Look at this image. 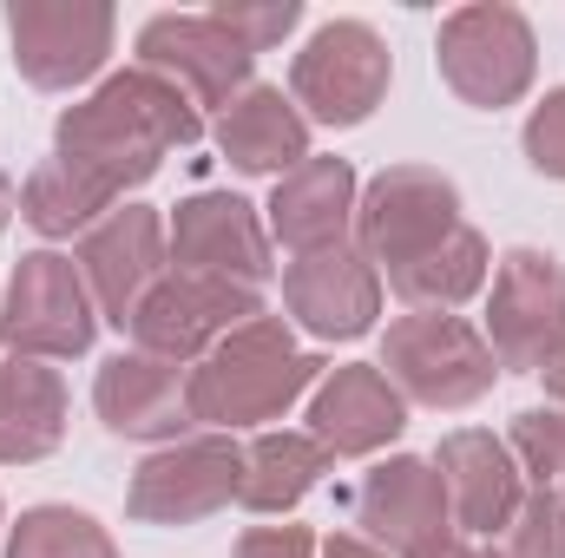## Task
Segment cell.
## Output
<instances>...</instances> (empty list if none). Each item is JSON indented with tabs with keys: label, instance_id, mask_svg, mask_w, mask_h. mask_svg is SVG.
<instances>
[{
	"label": "cell",
	"instance_id": "obj_1",
	"mask_svg": "<svg viewBox=\"0 0 565 558\" xmlns=\"http://www.w3.org/2000/svg\"><path fill=\"white\" fill-rule=\"evenodd\" d=\"M198 139H204V112L171 79L126 66V73L99 79V93H86L79 106L60 112L53 158L79 178H93L106 197H126L145 178H158V164L171 151H191Z\"/></svg>",
	"mask_w": 565,
	"mask_h": 558
},
{
	"label": "cell",
	"instance_id": "obj_2",
	"mask_svg": "<svg viewBox=\"0 0 565 558\" xmlns=\"http://www.w3.org/2000/svg\"><path fill=\"white\" fill-rule=\"evenodd\" d=\"M316 382H322V355L296 348L289 322L257 315V322L231 329L184 375V401H191V427L237 433V427H264V420L289 415Z\"/></svg>",
	"mask_w": 565,
	"mask_h": 558
},
{
	"label": "cell",
	"instance_id": "obj_3",
	"mask_svg": "<svg viewBox=\"0 0 565 558\" xmlns=\"http://www.w3.org/2000/svg\"><path fill=\"white\" fill-rule=\"evenodd\" d=\"M434 66L447 79L454 99L480 106V112H500V106H520L533 73H540V40H533V20L507 0H473V7H454L440 20V40H434Z\"/></svg>",
	"mask_w": 565,
	"mask_h": 558
},
{
	"label": "cell",
	"instance_id": "obj_4",
	"mask_svg": "<svg viewBox=\"0 0 565 558\" xmlns=\"http://www.w3.org/2000/svg\"><path fill=\"white\" fill-rule=\"evenodd\" d=\"M375 368L402 388V401H422V408H473L500 375L487 335L454 309H415L388 322Z\"/></svg>",
	"mask_w": 565,
	"mask_h": 558
},
{
	"label": "cell",
	"instance_id": "obj_5",
	"mask_svg": "<svg viewBox=\"0 0 565 558\" xmlns=\"http://www.w3.org/2000/svg\"><path fill=\"white\" fill-rule=\"evenodd\" d=\"M388 79H395V60L369 20H322L289 60V99L329 132L362 126L388 99Z\"/></svg>",
	"mask_w": 565,
	"mask_h": 558
},
{
	"label": "cell",
	"instance_id": "obj_6",
	"mask_svg": "<svg viewBox=\"0 0 565 558\" xmlns=\"http://www.w3.org/2000/svg\"><path fill=\"white\" fill-rule=\"evenodd\" d=\"M257 315H264V296L244 289V282L198 277V270H164L145 289V302L132 309L126 335H132L139 355H158L171 368H198L231 329H244Z\"/></svg>",
	"mask_w": 565,
	"mask_h": 558
},
{
	"label": "cell",
	"instance_id": "obj_7",
	"mask_svg": "<svg viewBox=\"0 0 565 558\" xmlns=\"http://www.w3.org/2000/svg\"><path fill=\"white\" fill-rule=\"evenodd\" d=\"M93 335H99V309H93V289H86L73 257L33 250L13 264L7 296H0V348L7 355L73 362L93 348Z\"/></svg>",
	"mask_w": 565,
	"mask_h": 558
},
{
	"label": "cell",
	"instance_id": "obj_8",
	"mask_svg": "<svg viewBox=\"0 0 565 558\" xmlns=\"http://www.w3.org/2000/svg\"><path fill=\"white\" fill-rule=\"evenodd\" d=\"M460 230V184L434 164H388L355 197V250L375 270H408Z\"/></svg>",
	"mask_w": 565,
	"mask_h": 558
},
{
	"label": "cell",
	"instance_id": "obj_9",
	"mask_svg": "<svg viewBox=\"0 0 565 558\" xmlns=\"http://www.w3.org/2000/svg\"><path fill=\"white\" fill-rule=\"evenodd\" d=\"M487 348L513 375H540L565 348V264L520 244L493 264V296H487Z\"/></svg>",
	"mask_w": 565,
	"mask_h": 558
},
{
	"label": "cell",
	"instance_id": "obj_10",
	"mask_svg": "<svg viewBox=\"0 0 565 558\" xmlns=\"http://www.w3.org/2000/svg\"><path fill=\"white\" fill-rule=\"evenodd\" d=\"M244 486V447L231 433H191L158 453H145L126 493V513L139 526H198L224 513Z\"/></svg>",
	"mask_w": 565,
	"mask_h": 558
},
{
	"label": "cell",
	"instance_id": "obj_11",
	"mask_svg": "<svg viewBox=\"0 0 565 558\" xmlns=\"http://www.w3.org/2000/svg\"><path fill=\"white\" fill-rule=\"evenodd\" d=\"M7 40H13V66L40 93H73L113 60L119 13L106 0H13Z\"/></svg>",
	"mask_w": 565,
	"mask_h": 558
},
{
	"label": "cell",
	"instance_id": "obj_12",
	"mask_svg": "<svg viewBox=\"0 0 565 558\" xmlns=\"http://www.w3.org/2000/svg\"><path fill=\"white\" fill-rule=\"evenodd\" d=\"M145 73L171 79L191 106H231L237 93H250V66L257 53L217 20V13H151L132 40Z\"/></svg>",
	"mask_w": 565,
	"mask_h": 558
},
{
	"label": "cell",
	"instance_id": "obj_13",
	"mask_svg": "<svg viewBox=\"0 0 565 558\" xmlns=\"http://www.w3.org/2000/svg\"><path fill=\"white\" fill-rule=\"evenodd\" d=\"M355 526L375 552L388 558H447L454 546V513H447V486L434 473V460L395 453L375 473H362L355 486Z\"/></svg>",
	"mask_w": 565,
	"mask_h": 558
},
{
	"label": "cell",
	"instance_id": "obj_14",
	"mask_svg": "<svg viewBox=\"0 0 565 558\" xmlns=\"http://www.w3.org/2000/svg\"><path fill=\"white\" fill-rule=\"evenodd\" d=\"M73 264H79V277H86V289H93L99 322L126 329L132 309L145 302V289L164 277V264H171L164 217H158L151 204H119V211H106V217L79 237Z\"/></svg>",
	"mask_w": 565,
	"mask_h": 558
},
{
	"label": "cell",
	"instance_id": "obj_15",
	"mask_svg": "<svg viewBox=\"0 0 565 558\" xmlns=\"http://www.w3.org/2000/svg\"><path fill=\"white\" fill-rule=\"evenodd\" d=\"M282 309L316 342H355L382 315V270L355 244L289 257L282 264Z\"/></svg>",
	"mask_w": 565,
	"mask_h": 558
},
{
	"label": "cell",
	"instance_id": "obj_16",
	"mask_svg": "<svg viewBox=\"0 0 565 558\" xmlns=\"http://www.w3.org/2000/svg\"><path fill=\"white\" fill-rule=\"evenodd\" d=\"M171 237V264L198 270V277H224L244 289H264L270 277V230L257 217V204L231 197V191H198L171 211L164 224Z\"/></svg>",
	"mask_w": 565,
	"mask_h": 558
},
{
	"label": "cell",
	"instance_id": "obj_17",
	"mask_svg": "<svg viewBox=\"0 0 565 558\" xmlns=\"http://www.w3.org/2000/svg\"><path fill=\"white\" fill-rule=\"evenodd\" d=\"M434 473L447 486V513H454V533H507L513 513L526 506V473L513 460V447L487 427H454L434 453Z\"/></svg>",
	"mask_w": 565,
	"mask_h": 558
},
{
	"label": "cell",
	"instance_id": "obj_18",
	"mask_svg": "<svg viewBox=\"0 0 565 558\" xmlns=\"http://www.w3.org/2000/svg\"><path fill=\"white\" fill-rule=\"evenodd\" d=\"M402 427H408V401L375 362L329 368L316 382V395H309V433L329 447V460H369Z\"/></svg>",
	"mask_w": 565,
	"mask_h": 558
},
{
	"label": "cell",
	"instance_id": "obj_19",
	"mask_svg": "<svg viewBox=\"0 0 565 558\" xmlns=\"http://www.w3.org/2000/svg\"><path fill=\"white\" fill-rule=\"evenodd\" d=\"M355 197H362L355 164H349V158H316V151H309L289 178H277L264 230H270V244H282L289 257L335 250V244H349V230H355Z\"/></svg>",
	"mask_w": 565,
	"mask_h": 558
},
{
	"label": "cell",
	"instance_id": "obj_20",
	"mask_svg": "<svg viewBox=\"0 0 565 558\" xmlns=\"http://www.w3.org/2000/svg\"><path fill=\"white\" fill-rule=\"evenodd\" d=\"M93 408L106 420V433H119V440H151V447H171V440H184V427H191L184 375H178L171 362H158V355H139V348H126V355H113V362L99 368Z\"/></svg>",
	"mask_w": 565,
	"mask_h": 558
},
{
	"label": "cell",
	"instance_id": "obj_21",
	"mask_svg": "<svg viewBox=\"0 0 565 558\" xmlns=\"http://www.w3.org/2000/svg\"><path fill=\"white\" fill-rule=\"evenodd\" d=\"M217 151L231 158V171L244 178H289L309 158V119L296 112V99L282 86H250L224 106L217 119Z\"/></svg>",
	"mask_w": 565,
	"mask_h": 558
},
{
	"label": "cell",
	"instance_id": "obj_22",
	"mask_svg": "<svg viewBox=\"0 0 565 558\" xmlns=\"http://www.w3.org/2000/svg\"><path fill=\"white\" fill-rule=\"evenodd\" d=\"M66 440V382L46 362H0V466H33Z\"/></svg>",
	"mask_w": 565,
	"mask_h": 558
},
{
	"label": "cell",
	"instance_id": "obj_23",
	"mask_svg": "<svg viewBox=\"0 0 565 558\" xmlns=\"http://www.w3.org/2000/svg\"><path fill=\"white\" fill-rule=\"evenodd\" d=\"M329 473V447L316 433H296V427H264L250 447H244V486H237V506L250 513H289L302 506Z\"/></svg>",
	"mask_w": 565,
	"mask_h": 558
},
{
	"label": "cell",
	"instance_id": "obj_24",
	"mask_svg": "<svg viewBox=\"0 0 565 558\" xmlns=\"http://www.w3.org/2000/svg\"><path fill=\"white\" fill-rule=\"evenodd\" d=\"M493 277V257H487V237L480 230H454L447 244H434L427 257H415L408 270H395V296L415 302V309H460L467 296H480Z\"/></svg>",
	"mask_w": 565,
	"mask_h": 558
},
{
	"label": "cell",
	"instance_id": "obj_25",
	"mask_svg": "<svg viewBox=\"0 0 565 558\" xmlns=\"http://www.w3.org/2000/svg\"><path fill=\"white\" fill-rule=\"evenodd\" d=\"M106 211H119V197H106L93 178H79V171H66L60 158H46V164H33V178L20 184V217L40 230V237H86Z\"/></svg>",
	"mask_w": 565,
	"mask_h": 558
},
{
	"label": "cell",
	"instance_id": "obj_26",
	"mask_svg": "<svg viewBox=\"0 0 565 558\" xmlns=\"http://www.w3.org/2000/svg\"><path fill=\"white\" fill-rule=\"evenodd\" d=\"M7 558H119V546L79 506H26L7 533Z\"/></svg>",
	"mask_w": 565,
	"mask_h": 558
},
{
	"label": "cell",
	"instance_id": "obj_27",
	"mask_svg": "<svg viewBox=\"0 0 565 558\" xmlns=\"http://www.w3.org/2000/svg\"><path fill=\"white\" fill-rule=\"evenodd\" d=\"M520 473L533 480V493H559L565 500V408H526L513 415V433H507Z\"/></svg>",
	"mask_w": 565,
	"mask_h": 558
},
{
	"label": "cell",
	"instance_id": "obj_28",
	"mask_svg": "<svg viewBox=\"0 0 565 558\" xmlns=\"http://www.w3.org/2000/svg\"><path fill=\"white\" fill-rule=\"evenodd\" d=\"M493 558H565V506L559 493H526V506L507 526V546Z\"/></svg>",
	"mask_w": 565,
	"mask_h": 558
},
{
	"label": "cell",
	"instance_id": "obj_29",
	"mask_svg": "<svg viewBox=\"0 0 565 558\" xmlns=\"http://www.w3.org/2000/svg\"><path fill=\"white\" fill-rule=\"evenodd\" d=\"M250 53H270V46H282L296 26H302V0H224V7H211Z\"/></svg>",
	"mask_w": 565,
	"mask_h": 558
},
{
	"label": "cell",
	"instance_id": "obj_30",
	"mask_svg": "<svg viewBox=\"0 0 565 558\" xmlns=\"http://www.w3.org/2000/svg\"><path fill=\"white\" fill-rule=\"evenodd\" d=\"M520 144H526V164H533L540 178H559L565 184V86H553V93L526 112Z\"/></svg>",
	"mask_w": 565,
	"mask_h": 558
},
{
	"label": "cell",
	"instance_id": "obj_31",
	"mask_svg": "<svg viewBox=\"0 0 565 558\" xmlns=\"http://www.w3.org/2000/svg\"><path fill=\"white\" fill-rule=\"evenodd\" d=\"M231 558H322V546L302 526H250Z\"/></svg>",
	"mask_w": 565,
	"mask_h": 558
},
{
	"label": "cell",
	"instance_id": "obj_32",
	"mask_svg": "<svg viewBox=\"0 0 565 558\" xmlns=\"http://www.w3.org/2000/svg\"><path fill=\"white\" fill-rule=\"evenodd\" d=\"M322 558H388V552H375L362 533H335V539H322Z\"/></svg>",
	"mask_w": 565,
	"mask_h": 558
},
{
	"label": "cell",
	"instance_id": "obj_33",
	"mask_svg": "<svg viewBox=\"0 0 565 558\" xmlns=\"http://www.w3.org/2000/svg\"><path fill=\"white\" fill-rule=\"evenodd\" d=\"M540 375H546V395H553V408H565V348L546 362V368H540Z\"/></svg>",
	"mask_w": 565,
	"mask_h": 558
},
{
	"label": "cell",
	"instance_id": "obj_34",
	"mask_svg": "<svg viewBox=\"0 0 565 558\" xmlns=\"http://www.w3.org/2000/svg\"><path fill=\"white\" fill-rule=\"evenodd\" d=\"M13 211H20V191H13V178L0 171V230H7V217H13Z\"/></svg>",
	"mask_w": 565,
	"mask_h": 558
},
{
	"label": "cell",
	"instance_id": "obj_35",
	"mask_svg": "<svg viewBox=\"0 0 565 558\" xmlns=\"http://www.w3.org/2000/svg\"><path fill=\"white\" fill-rule=\"evenodd\" d=\"M447 558H493V552H480V546H460V539H454V546H447Z\"/></svg>",
	"mask_w": 565,
	"mask_h": 558
},
{
	"label": "cell",
	"instance_id": "obj_36",
	"mask_svg": "<svg viewBox=\"0 0 565 558\" xmlns=\"http://www.w3.org/2000/svg\"><path fill=\"white\" fill-rule=\"evenodd\" d=\"M559 506H565V500H559Z\"/></svg>",
	"mask_w": 565,
	"mask_h": 558
}]
</instances>
